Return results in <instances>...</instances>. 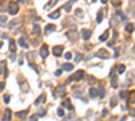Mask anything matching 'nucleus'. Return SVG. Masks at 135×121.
I'll list each match as a JSON object with an SVG mask.
<instances>
[{
    "mask_svg": "<svg viewBox=\"0 0 135 121\" xmlns=\"http://www.w3.org/2000/svg\"><path fill=\"white\" fill-rule=\"evenodd\" d=\"M18 11H19V5H18V3L11 1V3L8 4V12L11 13V15H16Z\"/></svg>",
    "mask_w": 135,
    "mask_h": 121,
    "instance_id": "obj_1",
    "label": "nucleus"
},
{
    "mask_svg": "<svg viewBox=\"0 0 135 121\" xmlns=\"http://www.w3.org/2000/svg\"><path fill=\"white\" fill-rule=\"evenodd\" d=\"M96 55L101 59H108L110 58V53H108V50H106V49H100V50L96 53Z\"/></svg>",
    "mask_w": 135,
    "mask_h": 121,
    "instance_id": "obj_2",
    "label": "nucleus"
},
{
    "mask_svg": "<svg viewBox=\"0 0 135 121\" xmlns=\"http://www.w3.org/2000/svg\"><path fill=\"white\" fill-rule=\"evenodd\" d=\"M39 55H41L42 58H46L47 55H49V47H47V45H42V46H41Z\"/></svg>",
    "mask_w": 135,
    "mask_h": 121,
    "instance_id": "obj_3",
    "label": "nucleus"
},
{
    "mask_svg": "<svg viewBox=\"0 0 135 121\" xmlns=\"http://www.w3.org/2000/svg\"><path fill=\"white\" fill-rule=\"evenodd\" d=\"M66 94V92H65V88L63 86H57V89H55V92H54V96L55 97H63Z\"/></svg>",
    "mask_w": 135,
    "mask_h": 121,
    "instance_id": "obj_4",
    "label": "nucleus"
},
{
    "mask_svg": "<svg viewBox=\"0 0 135 121\" xmlns=\"http://www.w3.org/2000/svg\"><path fill=\"white\" fill-rule=\"evenodd\" d=\"M80 35H81V38H82L84 40H88L89 38L92 36V31H89V30H81Z\"/></svg>",
    "mask_w": 135,
    "mask_h": 121,
    "instance_id": "obj_5",
    "label": "nucleus"
},
{
    "mask_svg": "<svg viewBox=\"0 0 135 121\" xmlns=\"http://www.w3.org/2000/svg\"><path fill=\"white\" fill-rule=\"evenodd\" d=\"M82 77H84V71H82V70H77L76 73L72 75L73 81H81V79H82Z\"/></svg>",
    "mask_w": 135,
    "mask_h": 121,
    "instance_id": "obj_6",
    "label": "nucleus"
},
{
    "mask_svg": "<svg viewBox=\"0 0 135 121\" xmlns=\"http://www.w3.org/2000/svg\"><path fill=\"white\" fill-rule=\"evenodd\" d=\"M62 53H63V46H54L53 47V54L55 57H59Z\"/></svg>",
    "mask_w": 135,
    "mask_h": 121,
    "instance_id": "obj_7",
    "label": "nucleus"
},
{
    "mask_svg": "<svg viewBox=\"0 0 135 121\" xmlns=\"http://www.w3.org/2000/svg\"><path fill=\"white\" fill-rule=\"evenodd\" d=\"M68 38L72 39V40H76L77 38H78V32L74 31V30H73V31H69V32H68Z\"/></svg>",
    "mask_w": 135,
    "mask_h": 121,
    "instance_id": "obj_8",
    "label": "nucleus"
},
{
    "mask_svg": "<svg viewBox=\"0 0 135 121\" xmlns=\"http://www.w3.org/2000/svg\"><path fill=\"white\" fill-rule=\"evenodd\" d=\"M108 35H110V31L107 30V31H104V32H103V34L100 35V38H99V40H100V42H106L107 39H108Z\"/></svg>",
    "mask_w": 135,
    "mask_h": 121,
    "instance_id": "obj_9",
    "label": "nucleus"
},
{
    "mask_svg": "<svg viewBox=\"0 0 135 121\" xmlns=\"http://www.w3.org/2000/svg\"><path fill=\"white\" fill-rule=\"evenodd\" d=\"M45 98H46V96H45V94H41V96H39L37 100H35V102H34V104H35V105H41V104H43V102H45Z\"/></svg>",
    "mask_w": 135,
    "mask_h": 121,
    "instance_id": "obj_10",
    "label": "nucleus"
},
{
    "mask_svg": "<svg viewBox=\"0 0 135 121\" xmlns=\"http://www.w3.org/2000/svg\"><path fill=\"white\" fill-rule=\"evenodd\" d=\"M62 69L65 71H72L73 69H74V66H73L72 63H63V65H62Z\"/></svg>",
    "mask_w": 135,
    "mask_h": 121,
    "instance_id": "obj_11",
    "label": "nucleus"
},
{
    "mask_svg": "<svg viewBox=\"0 0 135 121\" xmlns=\"http://www.w3.org/2000/svg\"><path fill=\"white\" fill-rule=\"evenodd\" d=\"M18 43H19V46H20V47L27 49V42H26L24 38H19V39H18Z\"/></svg>",
    "mask_w": 135,
    "mask_h": 121,
    "instance_id": "obj_12",
    "label": "nucleus"
},
{
    "mask_svg": "<svg viewBox=\"0 0 135 121\" xmlns=\"http://www.w3.org/2000/svg\"><path fill=\"white\" fill-rule=\"evenodd\" d=\"M89 96H91V97H96V96H99V89H96V88H91V89H89Z\"/></svg>",
    "mask_w": 135,
    "mask_h": 121,
    "instance_id": "obj_13",
    "label": "nucleus"
},
{
    "mask_svg": "<svg viewBox=\"0 0 135 121\" xmlns=\"http://www.w3.org/2000/svg\"><path fill=\"white\" fill-rule=\"evenodd\" d=\"M10 50H11V53H15L16 51V43H15V40H10Z\"/></svg>",
    "mask_w": 135,
    "mask_h": 121,
    "instance_id": "obj_14",
    "label": "nucleus"
},
{
    "mask_svg": "<svg viewBox=\"0 0 135 121\" xmlns=\"http://www.w3.org/2000/svg\"><path fill=\"white\" fill-rule=\"evenodd\" d=\"M54 30H55V26H54V24H47V26H46V28H45V32H46V34L53 32Z\"/></svg>",
    "mask_w": 135,
    "mask_h": 121,
    "instance_id": "obj_15",
    "label": "nucleus"
},
{
    "mask_svg": "<svg viewBox=\"0 0 135 121\" xmlns=\"http://www.w3.org/2000/svg\"><path fill=\"white\" fill-rule=\"evenodd\" d=\"M124 28H126V31H127L128 34H131L132 31H134V28H135V27H134V24H131V23H127Z\"/></svg>",
    "mask_w": 135,
    "mask_h": 121,
    "instance_id": "obj_16",
    "label": "nucleus"
},
{
    "mask_svg": "<svg viewBox=\"0 0 135 121\" xmlns=\"http://www.w3.org/2000/svg\"><path fill=\"white\" fill-rule=\"evenodd\" d=\"M128 101H130L131 104H135V90H132V92L128 94Z\"/></svg>",
    "mask_w": 135,
    "mask_h": 121,
    "instance_id": "obj_17",
    "label": "nucleus"
},
{
    "mask_svg": "<svg viewBox=\"0 0 135 121\" xmlns=\"http://www.w3.org/2000/svg\"><path fill=\"white\" fill-rule=\"evenodd\" d=\"M62 105H63V106H65V108H68V109H69V110H72V109H73L72 104H70V100H65V101H63V102H62Z\"/></svg>",
    "mask_w": 135,
    "mask_h": 121,
    "instance_id": "obj_18",
    "label": "nucleus"
},
{
    "mask_svg": "<svg viewBox=\"0 0 135 121\" xmlns=\"http://www.w3.org/2000/svg\"><path fill=\"white\" fill-rule=\"evenodd\" d=\"M26 116H27V110H20V112L16 113V117H18V118H24Z\"/></svg>",
    "mask_w": 135,
    "mask_h": 121,
    "instance_id": "obj_19",
    "label": "nucleus"
},
{
    "mask_svg": "<svg viewBox=\"0 0 135 121\" xmlns=\"http://www.w3.org/2000/svg\"><path fill=\"white\" fill-rule=\"evenodd\" d=\"M59 15H61V12H59V9H58V11H54L53 13H50L49 16H50L51 19H58V18H59Z\"/></svg>",
    "mask_w": 135,
    "mask_h": 121,
    "instance_id": "obj_20",
    "label": "nucleus"
},
{
    "mask_svg": "<svg viewBox=\"0 0 135 121\" xmlns=\"http://www.w3.org/2000/svg\"><path fill=\"white\" fill-rule=\"evenodd\" d=\"M11 118V110L10 109H5V113H4V121H10Z\"/></svg>",
    "mask_w": 135,
    "mask_h": 121,
    "instance_id": "obj_21",
    "label": "nucleus"
},
{
    "mask_svg": "<svg viewBox=\"0 0 135 121\" xmlns=\"http://www.w3.org/2000/svg\"><path fill=\"white\" fill-rule=\"evenodd\" d=\"M57 1H58V0H50V1H49V3H47L46 5H45V8L47 9V8H51V7H54Z\"/></svg>",
    "mask_w": 135,
    "mask_h": 121,
    "instance_id": "obj_22",
    "label": "nucleus"
},
{
    "mask_svg": "<svg viewBox=\"0 0 135 121\" xmlns=\"http://www.w3.org/2000/svg\"><path fill=\"white\" fill-rule=\"evenodd\" d=\"M5 24H7V18L0 16V27H5Z\"/></svg>",
    "mask_w": 135,
    "mask_h": 121,
    "instance_id": "obj_23",
    "label": "nucleus"
},
{
    "mask_svg": "<svg viewBox=\"0 0 135 121\" xmlns=\"http://www.w3.org/2000/svg\"><path fill=\"white\" fill-rule=\"evenodd\" d=\"M103 18H104V15H103V11H99V12H97V18H96L97 23H101Z\"/></svg>",
    "mask_w": 135,
    "mask_h": 121,
    "instance_id": "obj_24",
    "label": "nucleus"
},
{
    "mask_svg": "<svg viewBox=\"0 0 135 121\" xmlns=\"http://www.w3.org/2000/svg\"><path fill=\"white\" fill-rule=\"evenodd\" d=\"M124 71H126V66H124V65H119L118 66V73L119 74H123Z\"/></svg>",
    "mask_w": 135,
    "mask_h": 121,
    "instance_id": "obj_25",
    "label": "nucleus"
},
{
    "mask_svg": "<svg viewBox=\"0 0 135 121\" xmlns=\"http://www.w3.org/2000/svg\"><path fill=\"white\" fill-rule=\"evenodd\" d=\"M116 16H118L119 19H120V20H126V19H127V18L124 16V13L120 12V11H118V12H116Z\"/></svg>",
    "mask_w": 135,
    "mask_h": 121,
    "instance_id": "obj_26",
    "label": "nucleus"
},
{
    "mask_svg": "<svg viewBox=\"0 0 135 121\" xmlns=\"http://www.w3.org/2000/svg\"><path fill=\"white\" fill-rule=\"evenodd\" d=\"M111 85H112V88H118V78L116 77H114L111 79Z\"/></svg>",
    "mask_w": 135,
    "mask_h": 121,
    "instance_id": "obj_27",
    "label": "nucleus"
},
{
    "mask_svg": "<svg viewBox=\"0 0 135 121\" xmlns=\"http://www.w3.org/2000/svg\"><path fill=\"white\" fill-rule=\"evenodd\" d=\"M34 34H37V35H39V34H41V27H39V26H34Z\"/></svg>",
    "mask_w": 135,
    "mask_h": 121,
    "instance_id": "obj_28",
    "label": "nucleus"
},
{
    "mask_svg": "<svg viewBox=\"0 0 135 121\" xmlns=\"http://www.w3.org/2000/svg\"><path fill=\"white\" fill-rule=\"evenodd\" d=\"M57 114H58L59 117H63V116H65V112H63V109H62V108H58V110H57Z\"/></svg>",
    "mask_w": 135,
    "mask_h": 121,
    "instance_id": "obj_29",
    "label": "nucleus"
},
{
    "mask_svg": "<svg viewBox=\"0 0 135 121\" xmlns=\"http://www.w3.org/2000/svg\"><path fill=\"white\" fill-rule=\"evenodd\" d=\"M70 8H72V3H66V5H65V11H70Z\"/></svg>",
    "mask_w": 135,
    "mask_h": 121,
    "instance_id": "obj_30",
    "label": "nucleus"
},
{
    "mask_svg": "<svg viewBox=\"0 0 135 121\" xmlns=\"http://www.w3.org/2000/svg\"><path fill=\"white\" fill-rule=\"evenodd\" d=\"M38 114H34V116H31L30 117V121H38Z\"/></svg>",
    "mask_w": 135,
    "mask_h": 121,
    "instance_id": "obj_31",
    "label": "nucleus"
},
{
    "mask_svg": "<svg viewBox=\"0 0 135 121\" xmlns=\"http://www.w3.org/2000/svg\"><path fill=\"white\" fill-rule=\"evenodd\" d=\"M3 102H4V104H8V102H10V96H4V97H3Z\"/></svg>",
    "mask_w": 135,
    "mask_h": 121,
    "instance_id": "obj_32",
    "label": "nucleus"
},
{
    "mask_svg": "<svg viewBox=\"0 0 135 121\" xmlns=\"http://www.w3.org/2000/svg\"><path fill=\"white\" fill-rule=\"evenodd\" d=\"M99 96H100V97H104V96H106V92H104V89H99Z\"/></svg>",
    "mask_w": 135,
    "mask_h": 121,
    "instance_id": "obj_33",
    "label": "nucleus"
},
{
    "mask_svg": "<svg viewBox=\"0 0 135 121\" xmlns=\"http://www.w3.org/2000/svg\"><path fill=\"white\" fill-rule=\"evenodd\" d=\"M72 57H73V54H72V53H66V54H65V59H68V61H69V59L72 58Z\"/></svg>",
    "mask_w": 135,
    "mask_h": 121,
    "instance_id": "obj_34",
    "label": "nucleus"
},
{
    "mask_svg": "<svg viewBox=\"0 0 135 121\" xmlns=\"http://www.w3.org/2000/svg\"><path fill=\"white\" fill-rule=\"evenodd\" d=\"M81 59H82V54H77L76 55V62H80Z\"/></svg>",
    "mask_w": 135,
    "mask_h": 121,
    "instance_id": "obj_35",
    "label": "nucleus"
},
{
    "mask_svg": "<svg viewBox=\"0 0 135 121\" xmlns=\"http://www.w3.org/2000/svg\"><path fill=\"white\" fill-rule=\"evenodd\" d=\"M114 5L116 7V8H118V7H120V0H115V1H114Z\"/></svg>",
    "mask_w": 135,
    "mask_h": 121,
    "instance_id": "obj_36",
    "label": "nucleus"
},
{
    "mask_svg": "<svg viewBox=\"0 0 135 121\" xmlns=\"http://www.w3.org/2000/svg\"><path fill=\"white\" fill-rule=\"evenodd\" d=\"M119 96H120V98H126V97H127V93L126 92H120V94H119Z\"/></svg>",
    "mask_w": 135,
    "mask_h": 121,
    "instance_id": "obj_37",
    "label": "nucleus"
},
{
    "mask_svg": "<svg viewBox=\"0 0 135 121\" xmlns=\"http://www.w3.org/2000/svg\"><path fill=\"white\" fill-rule=\"evenodd\" d=\"M45 114H46V110H41V112H39V114H38V116H39V117H43V116H45Z\"/></svg>",
    "mask_w": 135,
    "mask_h": 121,
    "instance_id": "obj_38",
    "label": "nucleus"
},
{
    "mask_svg": "<svg viewBox=\"0 0 135 121\" xmlns=\"http://www.w3.org/2000/svg\"><path fill=\"white\" fill-rule=\"evenodd\" d=\"M116 104H118V102H116L115 100H112V101H111V106H116Z\"/></svg>",
    "mask_w": 135,
    "mask_h": 121,
    "instance_id": "obj_39",
    "label": "nucleus"
},
{
    "mask_svg": "<svg viewBox=\"0 0 135 121\" xmlns=\"http://www.w3.org/2000/svg\"><path fill=\"white\" fill-rule=\"evenodd\" d=\"M76 13H77V16H81V15H82V12H81V9H77V11H76Z\"/></svg>",
    "mask_w": 135,
    "mask_h": 121,
    "instance_id": "obj_40",
    "label": "nucleus"
},
{
    "mask_svg": "<svg viewBox=\"0 0 135 121\" xmlns=\"http://www.w3.org/2000/svg\"><path fill=\"white\" fill-rule=\"evenodd\" d=\"M61 74H62V70H57V71H55V75H57V77L61 75Z\"/></svg>",
    "mask_w": 135,
    "mask_h": 121,
    "instance_id": "obj_41",
    "label": "nucleus"
},
{
    "mask_svg": "<svg viewBox=\"0 0 135 121\" xmlns=\"http://www.w3.org/2000/svg\"><path fill=\"white\" fill-rule=\"evenodd\" d=\"M26 1H27V0H18L16 3L18 4H23V3H26Z\"/></svg>",
    "mask_w": 135,
    "mask_h": 121,
    "instance_id": "obj_42",
    "label": "nucleus"
},
{
    "mask_svg": "<svg viewBox=\"0 0 135 121\" xmlns=\"http://www.w3.org/2000/svg\"><path fill=\"white\" fill-rule=\"evenodd\" d=\"M118 55H119V49H116V51H115V58H118Z\"/></svg>",
    "mask_w": 135,
    "mask_h": 121,
    "instance_id": "obj_43",
    "label": "nucleus"
},
{
    "mask_svg": "<svg viewBox=\"0 0 135 121\" xmlns=\"http://www.w3.org/2000/svg\"><path fill=\"white\" fill-rule=\"evenodd\" d=\"M3 89H4V84H3V82H0V90H3Z\"/></svg>",
    "mask_w": 135,
    "mask_h": 121,
    "instance_id": "obj_44",
    "label": "nucleus"
},
{
    "mask_svg": "<svg viewBox=\"0 0 135 121\" xmlns=\"http://www.w3.org/2000/svg\"><path fill=\"white\" fill-rule=\"evenodd\" d=\"M72 81H73V78H72V77H69V78H68V81H66V82H68V84H70Z\"/></svg>",
    "mask_w": 135,
    "mask_h": 121,
    "instance_id": "obj_45",
    "label": "nucleus"
},
{
    "mask_svg": "<svg viewBox=\"0 0 135 121\" xmlns=\"http://www.w3.org/2000/svg\"><path fill=\"white\" fill-rule=\"evenodd\" d=\"M107 112H108V110H107V109H104V110H103V116H107Z\"/></svg>",
    "mask_w": 135,
    "mask_h": 121,
    "instance_id": "obj_46",
    "label": "nucleus"
},
{
    "mask_svg": "<svg viewBox=\"0 0 135 121\" xmlns=\"http://www.w3.org/2000/svg\"><path fill=\"white\" fill-rule=\"evenodd\" d=\"M120 121H126V117H122V118H120Z\"/></svg>",
    "mask_w": 135,
    "mask_h": 121,
    "instance_id": "obj_47",
    "label": "nucleus"
},
{
    "mask_svg": "<svg viewBox=\"0 0 135 121\" xmlns=\"http://www.w3.org/2000/svg\"><path fill=\"white\" fill-rule=\"evenodd\" d=\"M101 3H107V0H101Z\"/></svg>",
    "mask_w": 135,
    "mask_h": 121,
    "instance_id": "obj_48",
    "label": "nucleus"
},
{
    "mask_svg": "<svg viewBox=\"0 0 135 121\" xmlns=\"http://www.w3.org/2000/svg\"><path fill=\"white\" fill-rule=\"evenodd\" d=\"M1 45H3V43H1V42H0V47H1Z\"/></svg>",
    "mask_w": 135,
    "mask_h": 121,
    "instance_id": "obj_49",
    "label": "nucleus"
},
{
    "mask_svg": "<svg viewBox=\"0 0 135 121\" xmlns=\"http://www.w3.org/2000/svg\"><path fill=\"white\" fill-rule=\"evenodd\" d=\"M73 1H76V0H73Z\"/></svg>",
    "mask_w": 135,
    "mask_h": 121,
    "instance_id": "obj_50",
    "label": "nucleus"
}]
</instances>
